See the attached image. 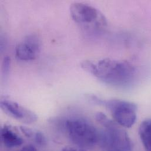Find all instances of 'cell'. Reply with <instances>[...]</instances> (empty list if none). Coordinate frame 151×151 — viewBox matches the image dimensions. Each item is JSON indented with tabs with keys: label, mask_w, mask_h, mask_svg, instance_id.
Returning <instances> with one entry per match:
<instances>
[{
	"label": "cell",
	"mask_w": 151,
	"mask_h": 151,
	"mask_svg": "<svg viewBox=\"0 0 151 151\" xmlns=\"http://www.w3.org/2000/svg\"><path fill=\"white\" fill-rule=\"evenodd\" d=\"M83 70L104 82L112 85H124L130 82L135 75V67L128 61L104 58L94 63L84 61Z\"/></svg>",
	"instance_id": "cell-1"
},
{
	"label": "cell",
	"mask_w": 151,
	"mask_h": 151,
	"mask_svg": "<svg viewBox=\"0 0 151 151\" xmlns=\"http://www.w3.org/2000/svg\"><path fill=\"white\" fill-rule=\"evenodd\" d=\"M95 119L104 128L99 142L104 151H134L132 141L122 127L101 112L95 114Z\"/></svg>",
	"instance_id": "cell-2"
},
{
	"label": "cell",
	"mask_w": 151,
	"mask_h": 151,
	"mask_svg": "<svg viewBox=\"0 0 151 151\" xmlns=\"http://www.w3.org/2000/svg\"><path fill=\"white\" fill-rule=\"evenodd\" d=\"M88 99L91 102L108 109L114 121L121 127L129 128L135 124L138 110L135 104L121 99H103L93 95H89Z\"/></svg>",
	"instance_id": "cell-3"
},
{
	"label": "cell",
	"mask_w": 151,
	"mask_h": 151,
	"mask_svg": "<svg viewBox=\"0 0 151 151\" xmlns=\"http://www.w3.org/2000/svg\"><path fill=\"white\" fill-rule=\"evenodd\" d=\"M65 128L70 140L78 147L91 148L99 142L101 133L92 124L83 118L67 120Z\"/></svg>",
	"instance_id": "cell-4"
},
{
	"label": "cell",
	"mask_w": 151,
	"mask_h": 151,
	"mask_svg": "<svg viewBox=\"0 0 151 151\" xmlns=\"http://www.w3.org/2000/svg\"><path fill=\"white\" fill-rule=\"evenodd\" d=\"M70 11L76 23L95 27H104L107 24L105 16L92 6L75 2L71 5Z\"/></svg>",
	"instance_id": "cell-5"
},
{
	"label": "cell",
	"mask_w": 151,
	"mask_h": 151,
	"mask_svg": "<svg viewBox=\"0 0 151 151\" xmlns=\"http://www.w3.org/2000/svg\"><path fill=\"white\" fill-rule=\"evenodd\" d=\"M0 106L6 115L19 122L30 124L37 122L38 119L35 112L6 97L1 98Z\"/></svg>",
	"instance_id": "cell-6"
},
{
	"label": "cell",
	"mask_w": 151,
	"mask_h": 151,
	"mask_svg": "<svg viewBox=\"0 0 151 151\" xmlns=\"http://www.w3.org/2000/svg\"><path fill=\"white\" fill-rule=\"evenodd\" d=\"M41 41L35 34L27 36L15 48V55L21 61H31L35 60L40 52Z\"/></svg>",
	"instance_id": "cell-7"
},
{
	"label": "cell",
	"mask_w": 151,
	"mask_h": 151,
	"mask_svg": "<svg viewBox=\"0 0 151 151\" xmlns=\"http://www.w3.org/2000/svg\"><path fill=\"white\" fill-rule=\"evenodd\" d=\"M1 141L4 145L8 148L21 147L24 142L19 131L16 128L6 124L1 127Z\"/></svg>",
	"instance_id": "cell-8"
},
{
	"label": "cell",
	"mask_w": 151,
	"mask_h": 151,
	"mask_svg": "<svg viewBox=\"0 0 151 151\" xmlns=\"http://www.w3.org/2000/svg\"><path fill=\"white\" fill-rule=\"evenodd\" d=\"M139 135L146 151H151V119L144 120L139 125Z\"/></svg>",
	"instance_id": "cell-9"
},
{
	"label": "cell",
	"mask_w": 151,
	"mask_h": 151,
	"mask_svg": "<svg viewBox=\"0 0 151 151\" xmlns=\"http://www.w3.org/2000/svg\"><path fill=\"white\" fill-rule=\"evenodd\" d=\"M35 142L39 145L44 147L47 144V140L44 134L40 131H35L33 137Z\"/></svg>",
	"instance_id": "cell-10"
},
{
	"label": "cell",
	"mask_w": 151,
	"mask_h": 151,
	"mask_svg": "<svg viewBox=\"0 0 151 151\" xmlns=\"http://www.w3.org/2000/svg\"><path fill=\"white\" fill-rule=\"evenodd\" d=\"M11 65V60L8 57H5L3 60L2 64V76H8Z\"/></svg>",
	"instance_id": "cell-11"
},
{
	"label": "cell",
	"mask_w": 151,
	"mask_h": 151,
	"mask_svg": "<svg viewBox=\"0 0 151 151\" xmlns=\"http://www.w3.org/2000/svg\"><path fill=\"white\" fill-rule=\"evenodd\" d=\"M19 130L21 131V133L24 135V136H25L27 138H33L34 134H35V132L33 129L29 128L28 127H19Z\"/></svg>",
	"instance_id": "cell-12"
},
{
	"label": "cell",
	"mask_w": 151,
	"mask_h": 151,
	"mask_svg": "<svg viewBox=\"0 0 151 151\" xmlns=\"http://www.w3.org/2000/svg\"><path fill=\"white\" fill-rule=\"evenodd\" d=\"M60 151H85V149L81 148L77 146L71 147V146H67L63 148Z\"/></svg>",
	"instance_id": "cell-13"
},
{
	"label": "cell",
	"mask_w": 151,
	"mask_h": 151,
	"mask_svg": "<svg viewBox=\"0 0 151 151\" xmlns=\"http://www.w3.org/2000/svg\"><path fill=\"white\" fill-rule=\"evenodd\" d=\"M19 151H38L37 149L32 145H28L22 147Z\"/></svg>",
	"instance_id": "cell-14"
}]
</instances>
